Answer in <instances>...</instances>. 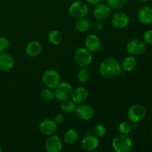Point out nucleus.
<instances>
[{
  "label": "nucleus",
  "instance_id": "nucleus-12",
  "mask_svg": "<svg viewBox=\"0 0 152 152\" xmlns=\"http://www.w3.org/2000/svg\"><path fill=\"white\" fill-rule=\"evenodd\" d=\"M39 129L42 134L50 136L57 131V123L54 120H45L40 123Z\"/></svg>",
  "mask_w": 152,
  "mask_h": 152
},
{
  "label": "nucleus",
  "instance_id": "nucleus-5",
  "mask_svg": "<svg viewBox=\"0 0 152 152\" xmlns=\"http://www.w3.org/2000/svg\"><path fill=\"white\" fill-rule=\"evenodd\" d=\"M146 115V109L140 104H135L128 111V117L132 123H137L145 118Z\"/></svg>",
  "mask_w": 152,
  "mask_h": 152
},
{
  "label": "nucleus",
  "instance_id": "nucleus-15",
  "mask_svg": "<svg viewBox=\"0 0 152 152\" xmlns=\"http://www.w3.org/2000/svg\"><path fill=\"white\" fill-rule=\"evenodd\" d=\"M99 145V140L93 135H88L82 140V147L88 151H91L96 149Z\"/></svg>",
  "mask_w": 152,
  "mask_h": 152
},
{
  "label": "nucleus",
  "instance_id": "nucleus-34",
  "mask_svg": "<svg viewBox=\"0 0 152 152\" xmlns=\"http://www.w3.org/2000/svg\"><path fill=\"white\" fill-rule=\"evenodd\" d=\"M86 1H87L89 4H93V5H96V4L100 3L102 0H86Z\"/></svg>",
  "mask_w": 152,
  "mask_h": 152
},
{
  "label": "nucleus",
  "instance_id": "nucleus-8",
  "mask_svg": "<svg viewBox=\"0 0 152 152\" xmlns=\"http://www.w3.org/2000/svg\"><path fill=\"white\" fill-rule=\"evenodd\" d=\"M76 114L77 117L83 120H90L94 116V109L88 104L80 103L75 108Z\"/></svg>",
  "mask_w": 152,
  "mask_h": 152
},
{
  "label": "nucleus",
  "instance_id": "nucleus-35",
  "mask_svg": "<svg viewBox=\"0 0 152 152\" xmlns=\"http://www.w3.org/2000/svg\"><path fill=\"white\" fill-rule=\"evenodd\" d=\"M140 1H143V2H146V1H150V0H140Z\"/></svg>",
  "mask_w": 152,
  "mask_h": 152
},
{
  "label": "nucleus",
  "instance_id": "nucleus-6",
  "mask_svg": "<svg viewBox=\"0 0 152 152\" xmlns=\"http://www.w3.org/2000/svg\"><path fill=\"white\" fill-rule=\"evenodd\" d=\"M88 13V7L83 1H74L69 7V13L74 19H80L85 17Z\"/></svg>",
  "mask_w": 152,
  "mask_h": 152
},
{
  "label": "nucleus",
  "instance_id": "nucleus-21",
  "mask_svg": "<svg viewBox=\"0 0 152 152\" xmlns=\"http://www.w3.org/2000/svg\"><path fill=\"white\" fill-rule=\"evenodd\" d=\"M77 140H78V134L74 129L68 130L64 134V142L67 145H74Z\"/></svg>",
  "mask_w": 152,
  "mask_h": 152
},
{
  "label": "nucleus",
  "instance_id": "nucleus-22",
  "mask_svg": "<svg viewBox=\"0 0 152 152\" xmlns=\"http://www.w3.org/2000/svg\"><path fill=\"white\" fill-rule=\"evenodd\" d=\"M91 27L90 20L87 18H80L77 19L75 24V28L79 32H86Z\"/></svg>",
  "mask_w": 152,
  "mask_h": 152
},
{
  "label": "nucleus",
  "instance_id": "nucleus-27",
  "mask_svg": "<svg viewBox=\"0 0 152 152\" xmlns=\"http://www.w3.org/2000/svg\"><path fill=\"white\" fill-rule=\"evenodd\" d=\"M40 96H41L42 100L45 101V102H50L54 99V92L50 91V88L43 89L40 93Z\"/></svg>",
  "mask_w": 152,
  "mask_h": 152
},
{
  "label": "nucleus",
  "instance_id": "nucleus-37",
  "mask_svg": "<svg viewBox=\"0 0 152 152\" xmlns=\"http://www.w3.org/2000/svg\"><path fill=\"white\" fill-rule=\"evenodd\" d=\"M151 134H152V132H151Z\"/></svg>",
  "mask_w": 152,
  "mask_h": 152
},
{
  "label": "nucleus",
  "instance_id": "nucleus-18",
  "mask_svg": "<svg viewBox=\"0 0 152 152\" xmlns=\"http://www.w3.org/2000/svg\"><path fill=\"white\" fill-rule=\"evenodd\" d=\"M138 19L144 25L152 23V8L149 6H145L140 8L138 12Z\"/></svg>",
  "mask_w": 152,
  "mask_h": 152
},
{
  "label": "nucleus",
  "instance_id": "nucleus-10",
  "mask_svg": "<svg viewBox=\"0 0 152 152\" xmlns=\"http://www.w3.org/2000/svg\"><path fill=\"white\" fill-rule=\"evenodd\" d=\"M128 53L132 56H138L145 51V45L142 41L140 39H133L129 42L126 46Z\"/></svg>",
  "mask_w": 152,
  "mask_h": 152
},
{
  "label": "nucleus",
  "instance_id": "nucleus-1",
  "mask_svg": "<svg viewBox=\"0 0 152 152\" xmlns=\"http://www.w3.org/2000/svg\"><path fill=\"white\" fill-rule=\"evenodd\" d=\"M121 65L115 58L108 57L104 59L99 65L100 75L105 79H111L121 74Z\"/></svg>",
  "mask_w": 152,
  "mask_h": 152
},
{
  "label": "nucleus",
  "instance_id": "nucleus-3",
  "mask_svg": "<svg viewBox=\"0 0 152 152\" xmlns=\"http://www.w3.org/2000/svg\"><path fill=\"white\" fill-rule=\"evenodd\" d=\"M74 59L76 64L81 68L88 66L92 61V56L91 51L85 48H79L75 50Z\"/></svg>",
  "mask_w": 152,
  "mask_h": 152
},
{
  "label": "nucleus",
  "instance_id": "nucleus-31",
  "mask_svg": "<svg viewBox=\"0 0 152 152\" xmlns=\"http://www.w3.org/2000/svg\"><path fill=\"white\" fill-rule=\"evenodd\" d=\"M143 39L145 42H147L148 44H152V30L147 31L144 34Z\"/></svg>",
  "mask_w": 152,
  "mask_h": 152
},
{
  "label": "nucleus",
  "instance_id": "nucleus-4",
  "mask_svg": "<svg viewBox=\"0 0 152 152\" xmlns=\"http://www.w3.org/2000/svg\"><path fill=\"white\" fill-rule=\"evenodd\" d=\"M61 77L55 70H48L42 76V83L48 88H55L60 83Z\"/></svg>",
  "mask_w": 152,
  "mask_h": 152
},
{
  "label": "nucleus",
  "instance_id": "nucleus-13",
  "mask_svg": "<svg viewBox=\"0 0 152 152\" xmlns=\"http://www.w3.org/2000/svg\"><path fill=\"white\" fill-rule=\"evenodd\" d=\"M86 48L91 52H96L98 50H101V42L99 37L95 34H89L86 39Z\"/></svg>",
  "mask_w": 152,
  "mask_h": 152
},
{
  "label": "nucleus",
  "instance_id": "nucleus-28",
  "mask_svg": "<svg viewBox=\"0 0 152 152\" xmlns=\"http://www.w3.org/2000/svg\"><path fill=\"white\" fill-rule=\"evenodd\" d=\"M78 80L82 83H86L87 82L89 81V79H90V74L89 72L86 69H81L80 70V71L78 72Z\"/></svg>",
  "mask_w": 152,
  "mask_h": 152
},
{
  "label": "nucleus",
  "instance_id": "nucleus-23",
  "mask_svg": "<svg viewBox=\"0 0 152 152\" xmlns=\"http://www.w3.org/2000/svg\"><path fill=\"white\" fill-rule=\"evenodd\" d=\"M48 40L51 44L57 45L60 44L62 41V35L59 31L53 30L49 32L48 36Z\"/></svg>",
  "mask_w": 152,
  "mask_h": 152
},
{
  "label": "nucleus",
  "instance_id": "nucleus-32",
  "mask_svg": "<svg viewBox=\"0 0 152 152\" xmlns=\"http://www.w3.org/2000/svg\"><path fill=\"white\" fill-rule=\"evenodd\" d=\"M91 26L92 29H93L94 31H96V32L100 31L102 29V25L99 22H94L92 25H91Z\"/></svg>",
  "mask_w": 152,
  "mask_h": 152
},
{
  "label": "nucleus",
  "instance_id": "nucleus-11",
  "mask_svg": "<svg viewBox=\"0 0 152 152\" xmlns=\"http://www.w3.org/2000/svg\"><path fill=\"white\" fill-rule=\"evenodd\" d=\"M94 16L98 20H104L109 17L111 14V7L108 4H104V3H99L96 4L94 9Z\"/></svg>",
  "mask_w": 152,
  "mask_h": 152
},
{
  "label": "nucleus",
  "instance_id": "nucleus-9",
  "mask_svg": "<svg viewBox=\"0 0 152 152\" xmlns=\"http://www.w3.org/2000/svg\"><path fill=\"white\" fill-rule=\"evenodd\" d=\"M45 148L48 152H59L62 148V142L56 135H50L46 140Z\"/></svg>",
  "mask_w": 152,
  "mask_h": 152
},
{
  "label": "nucleus",
  "instance_id": "nucleus-17",
  "mask_svg": "<svg viewBox=\"0 0 152 152\" xmlns=\"http://www.w3.org/2000/svg\"><path fill=\"white\" fill-rule=\"evenodd\" d=\"M14 65V59L13 56L7 53H0V70L1 71H9L13 68Z\"/></svg>",
  "mask_w": 152,
  "mask_h": 152
},
{
  "label": "nucleus",
  "instance_id": "nucleus-26",
  "mask_svg": "<svg viewBox=\"0 0 152 152\" xmlns=\"http://www.w3.org/2000/svg\"><path fill=\"white\" fill-rule=\"evenodd\" d=\"M108 4L111 8L120 9L124 7L128 2V0H107Z\"/></svg>",
  "mask_w": 152,
  "mask_h": 152
},
{
  "label": "nucleus",
  "instance_id": "nucleus-20",
  "mask_svg": "<svg viewBox=\"0 0 152 152\" xmlns=\"http://www.w3.org/2000/svg\"><path fill=\"white\" fill-rule=\"evenodd\" d=\"M137 65V61L133 56H128L123 59L121 67L126 71H132L136 68Z\"/></svg>",
  "mask_w": 152,
  "mask_h": 152
},
{
  "label": "nucleus",
  "instance_id": "nucleus-30",
  "mask_svg": "<svg viewBox=\"0 0 152 152\" xmlns=\"http://www.w3.org/2000/svg\"><path fill=\"white\" fill-rule=\"evenodd\" d=\"M10 47V42L5 37H0V53L5 52Z\"/></svg>",
  "mask_w": 152,
  "mask_h": 152
},
{
  "label": "nucleus",
  "instance_id": "nucleus-7",
  "mask_svg": "<svg viewBox=\"0 0 152 152\" xmlns=\"http://www.w3.org/2000/svg\"><path fill=\"white\" fill-rule=\"evenodd\" d=\"M72 92L73 89L71 85L67 83H62L55 88L54 96L58 100L64 101L71 97Z\"/></svg>",
  "mask_w": 152,
  "mask_h": 152
},
{
  "label": "nucleus",
  "instance_id": "nucleus-14",
  "mask_svg": "<svg viewBox=\"0 0 152 152\" xmlns=\"http://www.w3.org/2000/svg\"><path fill=\"white\" fill-rule=\"evenodd\" d=\"M111 22L115 28H124L129 25V17L126 13H123V12H119V13H115L113 16Z\"/></svg>",
  "mask_w": 152,
  "mask_h": 152
},
{
  "label": "nucleus",
  "instance_id": "nucleus-19",
  "mask_svg": "<svg viewBox=\"0 0 152 152\" xmlns=\"http://www.w3.org/2000/svg\"><path fill=\"white\" fill-rule=\"evenodd\" d=\"M42 45L39 42L33 41L28 43L25 48V53L31 57L39 56L42 52Z\"/></svg>",
  "mask_w": 152,
  "mask_h": 152
},
{
  "label": "nucleus",
  "instance_id": "nucleus-2",
  "mask_svg": "<svg viewBox=\"0 0 152 152\" xmlns=\"http://www.w3.org/2000/svg\"><path fill=\"white\" fill-rule=\"evenodd\" d=\"M112 146L117 152H129L132 148V141L126 134H119L114 137Z\"/></svg>",
  "mask_w": 152,
  "mask_h": 152
},
{
  "label": "nucleus",
  "instance_id": "nucleus-36",
  "mask_svg": "<svg viewBox=\"0 0 152 152\" xmlns=\"http://www.w3.org/2000/svg\"><path fill=\"white\" fill-rule=\"evenodd\" d=\"M1 151H2V150H1V148H0V152H1Z\"/></svg>",
  "mask_w": 152,
  "mask_h": 152
},
{
  "label": "nucleus",
  "instance_id": "nucleus-16",
  "mask_svg": "<svg viewBox=\"0 0 152 152\" xmlns=\"http://www.w3.org/2000/svg\"><path fill=\"white\" fill-rule=\"evenodd\" d=\"M88 96V92L87 89L83 87H79L73 91L71 94V99L75 103H83Z\"/></svg>",
  "mask_w": 152,
  "mask_h": 152
},
{
  "label": "nucleus",
  "instance_id": "nucleus-25",
  "mask_svg": "<svg viewBox=\"0 0 152 152\" xmlns=\"http://www.w3.org/2000/svg\"><path fill=\"white\" fill-rule=\"evenodd\" d=\"M76 105L74 101H71L69 99L62 101L61 104V109L65 113H71L75 111Z\"/></svg>",
  "mask_w": 152,
  "mask_h": 152
},
{
  "label": "nucleus",
  "instance_id": "nucleus-33",
  "mask_svg": "<svg viewBox=\"0 0 152 152\" xmlns=\"http://www.w3.org/2000/svg\"><path fill=\"white\" fill-rule=\"evenodd\" d=\"M64 120H65V117H64V116L62 115V114H58L55 116L54 121L56 122L57 124H60V123H62Z\"/></svg>",
  "mask_w": 152,
  "mask_h": 152
},
{
  "label": "nucleus",
  "instance_id": "nucleus-24",
  "mask_svg": "<svg viewBox=\"0 0 152 152\" xmlns=\"http://www.w3.org/2000/svg\"><path fill=\"white\" fill-rule=\"evenodd\" d=\"M133 129V124L130 120L123 121L119 125V132L123 134H129Z\"/></svg>",
  "mask_w": 152,
  "mask_h": 152
},
{
  "label": "nucleus",
  "instance_id": "nucleus-29",
  "mask_svg": "<svg viewBox=\"0 0 152 152\" xmlns=\"http://www.w3.org/2000/svg\"><path fill=\"white\" fill-rule=\"evenodd\" d=\"M94 132L95 137H96L97 138H102L105 135L106 129H105L103 125L99 124L95 126L94 129Z\"/></svg>",
  "mask_w": 152,
  "mask_h": 152
}]
</instances>
